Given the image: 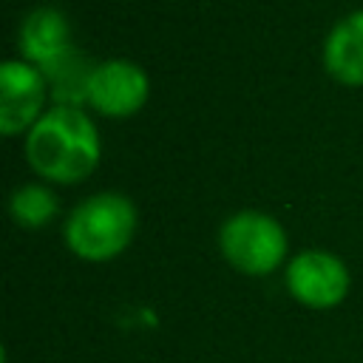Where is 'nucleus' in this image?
Here are the masks:
<instances>
[{"label": "nucleus", "instance_id": "obj_5", "mask_svg": "<svg viewBox=\"0 0 363 363\" xmlns=\"http://www.w3.org/2000/svg\"><path fill=\"white\" fill-rule=\"evenodd\" d=\"M147 96V77L130 60H108L91 68L88 99L99 113L128 116Z\"/></svg>", "mask_w": 363, "mask_h": 363}, {"label": "nucleus", "instance_id": "obj_7", "mask_svg": "<svg viewBox=\"0 0 363 363\" xmlns=\"http://www.w3.org/2000/svg\"><path fill=\"white\" fill-rule=\"evenodd\" d=\"M20 48L28 60L40 62L43 71L51 68L60 57L68 54V23H65V17L51 6L34 9L23 20Z\"/></svg>", "mask_w": 363, "mask_h": 363}, {"label": "nucleus", "instance_id": "obj_4", "mask_svg": "<svg viewBox=\"0 0 363 363\" xmlns=\"http://www.w3.org/2000/svg\"><path fill=\"white\" fill-rule=\"evenodd\" d=\"M286 289L306 309H335L349 295L346 264L326 250H303L286 264Z\"/></svg>", "mask_w": 363, "mask_h": 363}, {"label": "nucleus", "instance_id": "obj_9", "mask_svg": "<svg viewBox=\"0 0 363 363\" xmlns=\"http://www.w3.org/2000/svg\"><path fill=\"white\" fill-rule=\"evenodd\" d=\"M9 207H11V216H14V221H17L20 227L37 230V227H43L45 221L54 218V213H57V199H54V193H51L48 187H43V184H23V187H17V190L11 193Z\"/></svg>", "mask_w": 363, "mask_h": 363}, {"label": "nucleus", "instance_id": "obj_2", "mask_svg": "<svg viewBox=\"0 0 363 363\" xmlns=\"http://www.w3.org/2000/svg\"><path fill=\"white\" fill-rule=\"evenodd\" d=\"M136 233V207L122 193H96L79 201L65 227V244L82 261H111Z\"/></svg>", "mask_w": 363, "mask_h": 363}, {"label": "nucleus", "instance_id": "obj_1", "mask_svg": "<svg viewBox=\"0 0 363 363\" xmlns=\"http://www.w3.org/2000/svg\"><path fill=\"white\" fill-rule=\"evenodd\" d=\"M26 156L45 179L79 182L96 167L99 159L96 128L77 105H57L28 130Z\"/></svg>", "mask_w": 363, "mask_h": 363}, {"label": "nucleus", "instance_id": "obj_8", "mask_svg": "<svg viewBox=\"0 0 363 363\" xmlns=\"http://www.w3.org/2000/svg\"><path fill=\"white\" fill-rule=\"evenodd\" d=\"M323 62L335 79L349 85L363 82V11H352L329 31Z\"/></svg>", "mask_w": 363, "mask_h": 363}, {"label": "nucleus", "instance_id": "obj_6", "mask_svg": "<svg viewBox=\"0 0 363 363\" xmlns=\"http://www.w3.org/2000/svg\"><path fill=\"white\" fill-rule=\"evenodd\" d=\"M45 77L28 62L9 60L0 65V128L6 133L28 125L43 105Z\"/></svg>", "mask_w": 363, "mask_h": 363}, {"label": "nucleus", "instance_id": "obj_3", "mask_svg": "<svg viewBox=\"0 0 363 363\" xmlns=\"http://www.w3.org/2000/svg\"><path fill=\"white\" fill-rule=\"evenodd\" d=\"M218 250L238 272L267 275L286 255V233L272 216L258 210H241L221 224Z\"/></svg>", "mask_w": 363, "mask_h": 363}]
</instances>
